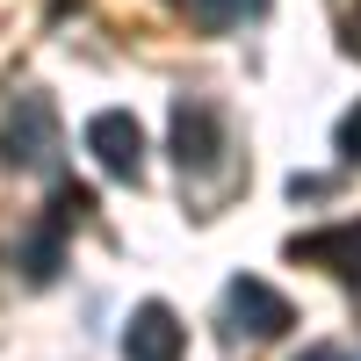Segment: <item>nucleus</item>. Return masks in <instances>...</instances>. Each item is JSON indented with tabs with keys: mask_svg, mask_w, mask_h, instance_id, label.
<instances>
[{
	"mask_svg": "<svg viewBox=\"0 0 361 361\" xmlns=\"http://www.w3.org/2000/svg\"><path fill=\"white\" fill-rule=\"evenodd\" d=\"M58 145H66V130H58L51 94H15L8 123H0V159H8V173H51Z\"/></svg>",
	"mask_w": 361,
	"mask_h": 361,
	"instance_id": "1",
	"label": "nucleus"
},
{
	"mask_svg": "<svg viewBox=\"0 0 361 361\" xmlns=\"http://www.w3.org/2000/svg\"><path fill=\"white\" fill-rule=\"evenodd\" d=\"M224 152H231V137H224L217 102L180 94L173 102V166L188 173V180H209V173H224Z\"/></svg>",
	"mask_w": 361,
	"mask_h": 361,
	"instance_id": "2",
	"label": "nucleus"
},
{
	"mask_svg": "<svg viewBox=\"0 0 361 361\" xmlns=\"http://www.w3.org/2000/svg\"><path fill=\"white\" fill-rule=\"evenodd\" d=\"M224 318H231L246 340H282L289 325H296L289 296H282L275 282H260V275H238V282L224 289Z\"/></svg>",
	"mask_w": 361,
	"mask_h": 361,
	"instance_id": "3",
	"label": "nucleus"
},
{
	"mask_svg": "<svg viewBox=\"0 0 361 361\" xmlns=\"http://www.w3.org/2000/svg\"><path fill=\"white\" fill-rule=\"evenodd\" d=\"M87 152H94L102 173L137 180L145 173V130H137V116L130 109H94V116H87Z\"/></svg>",
	"mask_w": 361,
	"mask_h": 361,
	"instance_id": "4",
	"label": "nucleus"
},
{
	"mask_svg": "<svg viewBox=\"0 0 361 361\" xmlns=\"http://www.w3.org/2000/svg\"><path fill=\"white\" fill-rule=\"evenodd\" d=\"M180 354H188V325L166 304H137L123 325V361H180Z\"/></svg>",
	"mask_w": 361,
	"mask_h": 361,
	"instance_id": "5",
	"label": "nucleus"
},
{
	"mask_svg": "<svg viewBox=\"0 0 361 361\" xmlns=\"http://www.w3.org/2000/svg\"><path fill=\"white\" fill-rule=\"evenodd\" d=\"M289 260L333 267L340 282L361 289V217H354V224H325V231H311V238H289Z\"/></svg>",
	"mask_w": 361,
	"mask_h": 361,
	"instance_id": "6",
	"label": "nucleus"
},
{
	"mask_svg": "<svg viewBox=\"0 0 361 361\" xmlns=\"http://www.w3.org/2000/svg\"><path fill=\"white\" fill-rule=\"evenodd\" d=\"M202 29H238V22H253V15H267V0H180Z\"/></svg>",
	"mask_w": 361,
	"mask_h": 361,
	"instance_id": "7",
	"label": "nucleus"
},
{
	"mask_svg": "<svg viewBox=\"0 0 361 361\" xmlns=\"http://www.w3.org/2000/svg\"><path fill=\"white\" fill-rule=\"evenodd\" d=\"M94 217V188H80V180H66V188L51 195V231H73Z\"/></svg>",
	"mask_w": 361,
	"mask_h": 361,
	"instance_id": "8",
	"label": "nucleus"
},
{
	"mask_svg": "<svg viewBox=\"0 0 361 361\" xmlns=\"http://www.w3.org/2000/svg\"><path fill=\"white\" fill-rule=\"evenodd\" d=\"M340 152H347V159H361V102L340 116Z\"/></svg>",
	"mask_w": 361,
	"mask_h": 361,
	"instance_id": "9",
	"label": "nucleus"
},
{
	"mask_svg": "<svg viewBox=\"0 0 361 361\" xmlns=\"http://www.w3.org/2000/svg\"><path fill=\"white\" fill-rule=\"evenodd\" d=\"M296 361H347V347H304Z\"/></svg>",
	"mask_w": 361,
	"mask_h": 361,
	"instance_id": "10",
	"label": "nucleus"
},
{
	"mask_svg": "<svg viewBox=\"0 0 361 361\" xmlns=\"http://www.w3.org/2000/svg\"><path fill=\"white\" fill-rule=\"evenodd\" d=\"M347 51L361 58V8H347Z\"/></svg>",
	"mask_w": 361,
	"mask_h": 361,
	"instance_id": "11",
	"label": "nucleus"
}]
</instances>
